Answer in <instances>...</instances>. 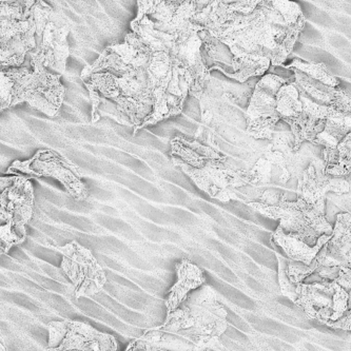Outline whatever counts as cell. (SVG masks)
Returning a JSON list of instances; mask_svg holds the SVG:
<instances>
[{
	"label": "cell",
	"mask_w": 351,
	"mask_h": 351,
	"mask_svg": "<svg viewBox=\"0 0 351 351\" xmlns=\"http://www.w3.org/2000/svg\"><path fill=\"white\" fill-rule=\"evenodd\" d=\"M306 19L300 5L285 8L262 1L249 14L237 17L219 34L232 53V73L227 77L245 82L270 66L283 64L293 50Z\"/></svg>",
	"instance_id": "obj_1"
},
{
	"label": "cell",
	"mask_w": 351,
	"mask_h": 351,
	"mask_svg": "<svg viewBox=\"0 0 351 351\" xmlns=\"http://www.w3.org/2000/svg\"><path fill=\"white\" fill-rule=\"evenodd\" d=\"M160 328L187 339L196 350L221 347V335L228 328L227 311L209 286L190 293L180 307L167 313Z\"/></svg>",
	"instance_id": "obj_2"
},
{
	"label": "cell",
	"mask_w": 351,
	"mask_h": 351,
	"mask_svg": "<svg viewBox=\"0 0 351 351\" xmlns=\"http://www.w3.org/2000/svg\"><path fill=\"white\" fill-rule=\"evenodd\" d=\"M87 89H93L113 101L121 117V125L137 128L153 110L147 70L123 76L111 72H96L80 78Z\"/></svg>",
	"instance_id": "obj_3"
},
{
	"label": "cell",
	"mask_w": 351,
	"mask_h": 351,
	"mask_svg": "<svg viewBox=\"0 0 351 351\" xmlns=\"http://www.w3.org/2000/svg\"><path fill=\"white\" fill-rule=\"evenodd\" d=\"M32 70L21 66L3 69L12 78L10 108L27 103L33 109L50 117H56L64 99V86L60 75L47 71L43 55L35 49L29 53Z\"/></svg>",
	"instance_id": "obj_4"
},
{
	"label": "cell",
	"mask_w": 351,
	"mask_h": 351,
	"mask_svg": "<svg viewBox=\"0 0 351 351\" xmlns=\"http://www.w3.org/2000/svg\"><path fill=\"white\" fill-rule=\"evenodd\" d=\"M147 76L153 98V110L135 129L134 134L141 129L180 114L184 101L189 94V88L186 84L182 87L180 86L182 76L168 52L152 51Z\"/></svg>",
	"instance_id": "obj_5"
},
{
	"label": "cell",
	"mask_w": 351,
	"mask_h": 351,
	"mask_svg": "<svg viewBox=\"0 0 351 351\" xmlns=\"http://www.w3.org/2000/svg\"><path fill=\"white\" fill-rule=\"evenodd\" d=\"M0 241L1 252L25 242L27 223L34 215V188L27 176L0 180Z\"/></svg>",
	"instance_id": "obj_6"
},
{
	"label": "cell",
	"mask_w": 351,
	"mask_h": 351,
	"mask_svg": "<svg viewBox=\"0 0 351 351\" xmlns=\"http://www.w3.org/2000/svg\"><path fill=\"white\" fill-rule=\"evenodd\" d=\"M12 170L29 178L58 180L76 201H84L89 195V188L82 180L80 168L51 149H41L27 160H15L8 171Z\"/></svg>",
	"instance_id": "obj_7"
},
{
	"label": "cell",
	"mask_w": 351,
	"mask_h": 351,
	"mask_svg": "<svg viewBox=\"0 0 351 351\" xmlns=\"http://www.w3.org/2000/svg\"><path fill=\"white\" fill-rule=\"evenodd\" d=\"M205 27L192 23L178 35L169 54L178 68L180 76L189 88L190 95L201 101L206 86L210 80L209 66L203 56L204 41L199 31Z\"/></svg>",
	"instance_id": "obj_8"
},
{
	"label": "cell",
	"mask_w": 351,
	"mask_h": 351,
	"mask_svg": "<svg viewBox=\"0 0 351 351\" xmlns=\"http://www.w3.org/2000/svg\"><path fill=\"white\" fill-rule=\"evenodd\" d=\"M182 171L210 197L225 203L240 199L235 190L250 184L249 171L233 166L225 156L206 158L199 167L184 168Z\"/></svg>",
	"instance_id": "obj_9"
},
{
	"label": "cell",
	"mask_w": 351,
	"mask_h": 351,
	"mask_svg": "<svg viewBox=\"0 0 351 351\" xmlns=\"http://www.w3.org/2000/svg\"><path fill=\"white\" fill-rule=\"evenodd\" d=\"M62 254V268L74 288V295L80 298L94 297L103 290L107 283V274L91 250L76 241L58 247Z\"/></svg>",
	"instance_id": "obj_10"
},
{
	"label": "cell",
	"mask_w": 351,
	"mask_h": 351,
	"mask_svg": "<svg viewBox=\"0 0 351 351\" xmlns=\"http://www.w3.org/2000/svg\"><path fill=\"white\" fill-rule=\"evenodd\" d=\"M48 331L49 350H119V343L113 335L97 330L85 322L52 321L48 324Z\"/></svg>",
	"instance_id": "obj_11"
},
{
	"label": "cell",
	"mask_w": 351,
	"mask_h": 351,
	"mask_svg": "<svg viewBox=\"0 0 351 351\" xmlns=\"http://www.w3.org/2000/svg\"><path fill=\"white\" fill-rule=\"evenodd\" d=\"M285 78L269 74L261 78L246 111L247 133L258 139L274 138V129L282 121L278 114V92Z\"/></svg>",
	"instance_id": "obj_12"
},
{
	"label": "cell",
	"mask_w": 351,
	"mask_h": 351,
	"mask_svg": "<svg viewBox=\"0 0 351 351\" xmlns=\"http://www.w3.org/2000/svg\"><path fill=\"white\" fill-rule=\"evenodd\" d=\"M152 51L134 32L129 33L123 44L111 45L99 55V58L86 66L80 73L85 78L96 72H114L119 76L131 72L144 71L148 68Z\"/></svg>",
	"instance_id": "obj_13"
},
{
	"label": "cell",
	"mask_w": 351,
	"mask_h": 351,
	"mask_svg": "<svg viewBox=\"0 0 351 351\" xmlns=\"http://www.w3.org/2000/svg\"><path fill=\"white\" fill-rule=\"evenodd\" d=\"M137 5L138 13L135 19H145L156 30L173 35L180 34L191 25L197 10L193 0H137Z\"/></svg>",
	"instance_id": "obj_14"
},
{
	"label": "cell",
	"mask_w": 351,
	"mask_h": 351,
	"mask_svg": "<svg viewBox=\"0 0 351 351\" xmlns=\"http://www.w3.org/2000/svg\"><path fill=\"white\" fill-rule=\"evenodd\" d=\"M248 205L268 219H280V226L287 234L297 235L311 246L317 244L319 235L309 226L297 201L289 202L286 196L282 195L278 205L258 202H251Z\"/></svg>",
	"instance_id": "obj_15"
},
{
	"label": "cell",
	"mask_w": 351,
	"mask_h": 351,
	"mask_svg": "<svg viewBox=\"0 0 351 351\" xmlns=\"http://www.w3.org/2000/svg\"><path fill=\"white\" fill-rule=\"evenodd\" d=\"M332 280H322L317 283L298 284V299L294 302L309 319H315L325 325L332 315Z\"/></svg>",
	"instance_id": "obj_16"
},
{
	"label": "cell",
	"mask_w": 351,
	"mask_h": 351,
	"mask_svg": "<svg viewBox=\"0 0 351 351\" xmlns=\"http://www.w3.org/2000/svg\"><path fill=\"white\" fill-rule=\"evenodd\" d=\"M70 31L71 27L68 25L60 23V21H49L45 27L40 44L36 48L44 58L45 66L60 74L66 71V62L70 56V48L66 40Z\"/></svg>",
	"instance_id": "obj_17"
},
{
	"label": "cell",
	"mask_w": 351,
	"mask_h": 351,
	"mask_svg": "<svg viewBox=\"0 0 351 351\" xmlns=\"http://www.w3.org/2000/svg\"><path fill=\"white\" fill-rule=\"evenodd\" d=\"M319 266H341L351 268V215L337 217L332 237L317 256Z\"/></svg>",
	"instance_id": "obj_18"
},
{
	"label": "cell",
	"mask_w": 351,
	"mask_h": 351,
	"mask_svg": "<svg viewBox=\"0 0 351 351\" xmlns=\"http://www.w3.org/2000/svg\"><path fill=\"white\" fill-rule=\"evenodd\" d=\"M176 283L167 292L165 300L167 313L176 311L188 299L192 291H195L206 283L205 272L187 258L176 265Z\"/></svg>",
	"instance_id": "obj_19"
},
{
	"label": "cell",
	"mask_w": 351,
	"mask_h": 351,
	"mask_svg": "<svg viewBox=\"0 0 351 351\" xmlns=\"http://www.w3.org/2000/svg\"><path fill=\"white\" fill-rule=\"evenodd\" d=\"M331 237H332V234L321 235L317 244L315 246H311L297 235L287 234L283 230V228L278 225V229L272 233L270 244L280 246V248L283 249L287 258L311 265L313 260L317 258L319 250L330 240Z\"/></svg>",
	"instance_id": "obj_20"
},
{
	"label": "cell",
	"mask_w": 351,
	"mask_h": 351,
	"mask_svg": "<svg viewBox=\"0 0 351 351\" xmlns=\"http://www.w3.org/2000/svg\"><path fill=\"white\" fill-rule=\"evenodd\" d=\"M196 350L187 339L176 333L162 330L160 327L147 330L129 344L127 350Z\"/></svg>",
	"instance_id": "obj_21"
},
{
	"label": "cell",
	"mask_w": 351,
	"mask_h": 351,
	"mask_svg": "<svg viewBox=\"0 0 351 351\" xmlns=\"http://www.w3.org/2000/svg\"><path fill=\"white\" fill-rule=\"evenodd\" d=\"M0 46H1V52H0L1 70L23 66L25 55L37 48L36 25L34 21L32 19V25L29 30L19 33L5 44Z\"/></svg>",
	"instance_id": "obj_22"
},
{
	"label": "cell",
	"mask_w": 351,
	"mask_h": 351,
	"mask_svg": "<svg viewBox=\"0 0 351 351\" xmlns=\"http://www.w3.org/2000/svg\"><path fill=\"white\" fill-rule=\"evenodd\" d=\"M351 132V113H339L327 121L323 132L317 135L311 144L335 149Z\"/></svg>",
	"instance_id": "obj_23"
},
{
	"label": "cell",
	"mask_w": 351,
	"mask_h": 351,
	"mask_svg": "<svg viewBox=\"0 0 351 351\" xmlns=\"http://www.w3.org/2000/svg\"><path fill=\"white\" fill-rule=\"evenodd\" d=\"M324 170L315 169L313 162L304 170L298 184V195L308 204H315L325 197V191L322 186V173Z\"/></svg>",
	"instance_id": "obj_24"
},
{
	"label": "cell",
	"mask_w": 351,
	"mask_h": 351,
	"mask_svg": "<svg viewBox=\"0 0 351 351\" xmlns=\"http://www.w3.org/2000/svg\"><path fill=\"white\" fill-rule=\"evenodd\" d=\"M298 206L303 211L309 226L321 237L323 234H332L333 228L328 223L325 215V197L319 199L315 204H308L303 199L298 197Z\"/></svg>",
	"instance_id": "obj_25"
},
{
	"label": "cell",
	"mask_w": 351,
	"mask_h": 351,
	"mask_svg": "<svg viewBox=\"0 0 351 351\" xmlns=\"http://www.w3.org/2000/svg\"><path fill=\"white\" fill-rule=\"evenodd\" d=\"M339 162L333 166L326 167V174L345 178L351 173V132L348 133L338 145Z\"/></svg>",
	"instance_id": "obj_26"
},
{
	"label": "cell",
	"mask_w": 351,
	"mask_h": 351,
	"mask_svg": "<svg viewBox=\"0 0 351 351\" xmlns=\"http://www.w3.org/2000/svg\"><path fill=\"white\" fill-rule=\"evenodd\" d=\"M319 265V263L317 262V258H315L311 265H307L305 263L300 262V261L285 258L286 274L294 284L302 283L306 278L315 274Z\"/></svg>",
	"instance_id": "obj_27"
},
{
	"label": "cell",
	"mask_w": 351,
	"mask_h": 351,
	"mask_svg": "<svg viewBox=\"0 0 351 351\" xmlns=\"http://www.w3.org/2000/svg\"><path fill=\"white\" fill-rule=\"evenodd\" d=\"M32 25V19L17 21V19H0V43L5 44L12 37L19 33L25 32Z\"/></svg>",
	"instance_id": "obj_28"
},
{
	"label": "cell",
	"mask_w": 351,
	"mask_h": 351,
	"mask_svg": "<svg viewBox=\"0 0 351 351\" xmlns=\"http://www.w3.org/2000/svg\"><path fill=\"white\" fill-rule=\"evenodd\" d=\"M276 256L278 261V284H280V292L284 297H287L294 303L298 299V284L292 283L289 276L286 274L285 258L280 256L278 251H276Z\"/></svg>",
	"instance_id": "obj_29"
},
{
	"label": "cell",
	"mask_w": 351,
	"mask_h": 351,
	"mask_svg": "<svg viewBox=\"0 0 351 351\" xmlns=\"http://www.w3.org/2000/svg\"><path fill=\"white\" fill-rule=\"evenodd\" d=\"M332 284L335 287V293H333L332 315L329 319L330 322L341 319L349 311L348 301L350 298L349 292L340 284L337 283L335 280H332Z\"/></svg>",
	"instance_id": "obj_30"
},
{
	"label": "cell",
	"mask_w": 351,
	"mask_h": 351,
	"mask_svg": "<svg viewBox=\"0 0 351 351\" xmlns=\"http://www.w3.org/2000/svg\"><path fill=\"white\" fill-rule=\"evenodd\" d=\"M271 162L267 158H261L249 171L250 184H268L271 180Z\"/></svg>",
	"instance_id": "obj_31"
},
{
	"label": "cell",
	"mask_w": 351,
	"mask_h": 351,
	"mask_svg": "<svg viewBox=\"0 0 351 351\" xmlns=\"http://www.w3.org/2000/svg\"><path fill=\"white\" fill-rule=\"evenodd\" d=\"M349 311L343 315L341 319L335 322H327L326 326L333 329H341V330L351 331V294L348 301Z\"/></svg>",
	"instance_id": "obj_32"
},
{
	"label": "cell",
	"mask_w": 351,
	"mask_h": 351,
	"mask_svg": "<svg viewBox=\"0 0 351 351\" xmlns=\"http://www.w3.org/2000/svg\"><path fill=\"white\" fill-rule=\"evenodd\" d=\"M341 269V266H319L315 272L322 280H335L340 276Z\"/></svg>",
	"instance_id": "obj_33"
},
{
	"label": "cell",
	"mask_w": 351,
	"mask_h": 351,
	"mask_svg": "<svg viewBox=\"0 0 351 351\" xmlns=\"http://www.w3.org/2000/svg\"><path fill=\"white\" fill-rule=\"evenodd\" d=\"M335 280L337 283L340 284L343 288H345L349 292V294H351V268L342 267L340 276Z\"/></svg>",
	"instance_id": "obj_34"
},
{
	"label": "cell",
	"mask_w": 351,
	"mask_h": 351,
	"mask_svg": "<svg viewBox=\"0 0 351 351\" xmlns=\"http://www.w3.org/2000/svg\"><path fill=\"white\" fill-rule=\"evenodd\" d=\"M0 1H1V3H16L17 0H0Z\"/></svg>",
	"instance_id": "obj_35"
},
{
	"label": "cell",
	"mask_w": 351,
	"mask_h": 351,
	"mask_svg": "<svg viewBox=\"0 0 351 351\" xmlns=\"http://www.w3.org/2000/svg\"><path fill=\"white\" fill-rule=\"evenodd\" d=\"M168 1H185V0H168Z\"/></svg>",
	"instance_id": "obj_36"
}]
</instances>
